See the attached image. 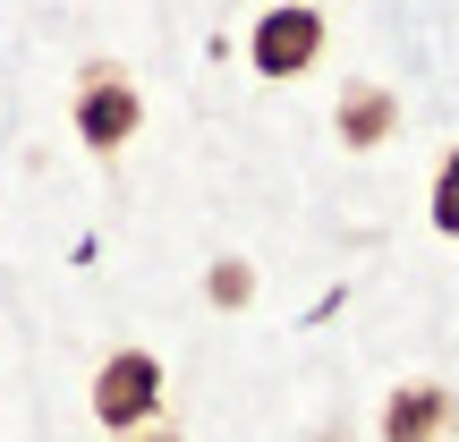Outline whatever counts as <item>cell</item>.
I'll return each instance as SVG.
<instances>
[{"label": "cell", "mask_w": 459, "mask_h": 442, "mask_svg": "<svg viewBox=\"0 0 459 442\" xmlns=\"http://www.w3.org/2000/svg\"><path fill=\"white\" fill-rule=\"evenodd\" d=\"M162 417V358L153 349H111L94 366V426L102 434H136Z\"/></svg>", "instance_id": "obj_1"}, {"label": "cell", "mask_w": 459, "mask_h": 442, "mask_svg": "<svg viewBox=\"0 0 459 442\" xmlns=\"http://www.w3.org/2000/svg\"><path fill=\"white\" fill-rule=\"evenodd\" d=\"M68 119H77V145H85V153H128V136L145 128V94H136L111 60H94V68L77 77Z\"/></svg>", "instance_id": "obj_2"}, {"label": "cell", "mask_w": 459, "mask_h": 442, "mask_svg": "<svg viewBox=\"0 0 459 442\" xmlns=\"http://www.w3.org/2000/svg\"><path fill=\"white\" fill-rule=\"evenodd\" d=\"M324 60V9H307V0H281V9L255 17V34H247V68L273 85L307 77V68Z\"/></svg>", "instance_id": "obj_3"}, {"label": "cell", "mask_w": 459, "mask_h": 442, "mask_svg": "<svg viewBox=\"0 0 459 442\" xmlns=\"http://www.w3.org/2000/svg\"><path fill=\"white\" fill-rule=\"evenodd\" d=\"M332 136H341L349 153H375V145H392L400 136V102H392V85H341V102H332Z\"/></svg>", "instance_id": "obj_4"}, {"label": "cell", "mask_w": 459, "mask_h": 442, "mask_svg": "<svg viewBox=\"0 0 459 442\" xmlns=\"http://www.w3.org/2000/svg\"><path fill=\"white\" fill-rule=\"evenodd\" d=\"M383 442H443L451 434V392L443 383H400L392 400H383Z\"/></svg>", "instance_id": "obj_5"}, {"label": "cell", "mask_w": 459, "mask_h": 442, "mask_svg": "<svg viewBox=\"0 0 459 442\" xmlns=\"http://www.w3.org/2000/svg\"><path fill=\"white\" fill-rule=\"evenodd\" d=\"M204 298H213L221 315H238L247 298H255V264H247V256H221L213 273H204Z\"/></svg>", "instance_id": "obj_6"}, {"label": "cell", "mask_w": 459, "mask_h": 442, "mask_svg": "<svg viewBox=\"0 0 459 442\" xmlns=\"http://www.w3.org/2000/svg\"><path fill=\"white\" fill-rule=\"evenodd\" d=\"M426 213H434V230H443V238H459V145L443 153V170H434V196H426Z\"/></svg>", "instance_id": "obj_7"}, {"label": "cell", "mask_w": 459, "mask_h": 442, "mask_svg": "<svg viewBox=\"0 0 459 442\" xmlns=\"http://www.w3.org/2000/svg\"><path fill=\"white\" fill-rule=\"evenodd\" d=\"M119 442H179V434H170L162 417H153V426H136V434H119Z\"/></svg>", "instance_id": "obj_8"}]
</instances>
